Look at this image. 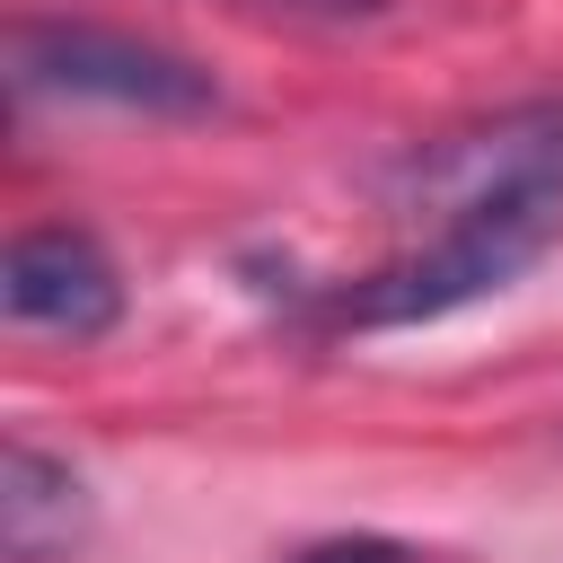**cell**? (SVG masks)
Instances as JSON below:
<instances>
[{"mask_svg": "<svg viewBox=\"0 0 563 563\" xmlns=\"http://www.w3.org/2000/svg\"><path fill=\"white\" fill-rule=\"evenodd\" d=\"M88 537V484L70 475V457L9 440L0 449V554L9 563H62Z\"/></svg>", "mask_w": 563, "mask_h": 563, "instance_id": "277c9868", "label": "cell"}, {"mask_svg": "<svg viewBox=\"0 0 563 563\" xmlns=\"http://www.w3.org/2000/svg\"><path fill=\"white\" fill-rule=\"evenodd\" d=\"M273 9H299V18H378L387 0H273Z\"/></svg>", "mask_w": 563, "mask_h": 563, "instance_id": "8992f818", "label": "cell"}, {"mask_svg": "<svg viewBox=\"0 0 563 563\" xmlns=\"http://www.w3.org/2000/svg\"><path fill=\"white\" fill-rule=\"evenodd\" d=\"M396 194L422 220V238L396 246L352 290H334L325 325L396 334L510 290L563 238V106H510L475 132L422 141L396 167Z\"/></svg>", "mask_w": 563, "mask_h": 563, "instance_id": "6da1fadb", "label": "cell"}, {"mask_svg": "<svg viewBox=\"0 0 563 563\" xmlns=\"http://www.w3.org/2000/svg\"><path fill=\"white\" fill-rule=\"evenodd\" d=\"M290 563H413V545H396V537H317Z\"/></svg>", "mask_w": 563, "mask_h": 563, "instance_id": "5b68a950", "label": "cell"}, {"mask_svg": "<svg viewBox=\"0 0 563 563\" xmlns=\"http://www.w3.org/2000/svg\"><path fill=\"white\" fill-rule=\"evenodd\" d=\"M0 308H9V325H26V334L97 343V334L123 325V273H114V255H106L88 229H70V220L18 229L9 255H0Z\"/></svg>", "mask_w": 563, "mask_h": 563, "instance_id": "3957f363", "label": "cell"}, {"mask_svg": "<svg viewBox=\"0 0 563 563\" xmlns=\"http://www.w3.org/2000/svg\"><path fill=\"white\" fill-rule=\"evenodd\" d=\"M9 97H62V106H114V114H150V123H202L220 114V79L176 53L150 44L132 26H97V18H9Z\"/></svg>", "mask_w": 563, "mask_h": 563, "instance_id": "7a4b0ae2", "label": "cell"}]
</instances>
